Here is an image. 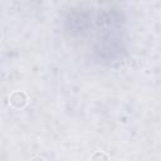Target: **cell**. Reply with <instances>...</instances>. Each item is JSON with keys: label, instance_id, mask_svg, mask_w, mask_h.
Masks as SVG:
<instances>
[{"label": "cell", "instance_id": "obj_1", "mask_svg": "<svg viewBox=\"0 0 161 161\" xmlns=\"http://www.w3.org/2000/svg\"><path fill=\"white\" fill-rule=\"evenodd\" d=\"M97 157H103V158H108V156H106V155H102V153H98V155H94V156H92V158H97Z\"/></svg>", "mask_w": 161, "mask_h": 161}]
</instances>
